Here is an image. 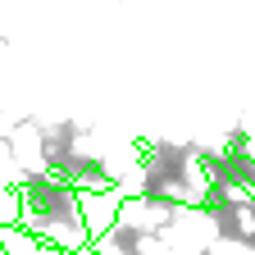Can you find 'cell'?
<instances>
[{
    "mask_svg": "<svg viewBox=\"0 0 255 255\" xmlns=\"http://www.w3.org/2000/svg\"><path fill=\"white\" fill-rule=\"evenodd\" d=\"M23 223V187H0V228Z\"/></svg>",
    "mask_w": 255,
    "mask_h": 255,
    "instance_id": "277c9868",
    "label": "cell"
},
{
    "mask_svg": "<svg viewBox=\"0 0 255 255\" xmlns=\"http://www.w3.org/2000/svg\"><path fill=\"white\" fill-rule=\"evenodd\" d=\"M91 251H96V255H137V237L123 233V228H110L105 237L91 242Z\"/></svg>",
    "mask_w": 255,
    "mask_h": 255,
    "instance_id": "3957f363",
    "label": "cell"
},
{
    "mask_svg": "<svg viewBox=\"0 0 255 255\" xmlns=\"http://www.w3.org/2000/svg\"><path fill=\"white\" fill-rule=\"evenodd\" d=\"M69 255H96V251H91V246H82V251H69Z\"/></svg>",
    "mask_w": 255,
    "mask_h": 255,
    "instance_id": "5b68a950",
    "label": "cell"
},
{
    "mask_svg": "<svg viewBox=\"0 0 255 255\" xmlns=\"http://www.w3.org/2000/svg\"><path fill=\"white\" fill-rule=\"evenodd\" d=\"M119 205H123V196L110 187V191H78V210H82V228H87V237L96 242V237H105L114 223H119Z\"/></svg>",
    "mask_w": 255,
    "mask_h": 255,
    "instance_id": "7a4b0ae2",
    "label": "cell"
},
{
    "mask_svg": "<svg viewBox=\"0 0 255 255\" xmlns=\"http://www.w3.org/2000/svg\"><path fill=\"white\" fill-rule=\"evenodd\" d=\"M173 214H178V205H169V201L132 196V201L119 205V223H114V228L132 233V237H150V233H164L169 223H173Z\"/></svg>",
    "mask_w": 255,
    "mask_h": 255,
    "instance_id": "6da1fadb",
    "label": "cell"
}]
</instances>
